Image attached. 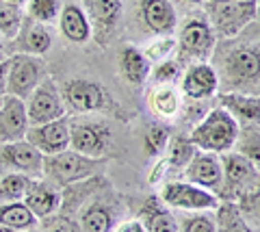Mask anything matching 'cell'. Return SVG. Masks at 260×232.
<instances>
[{"instance_id": "39", "label": "cell", "mask_w": 260, "mask_h": 232, "mask_svg": "<svg viewBox=\"0 0 260 232\" xmlns=\"http://www.w3.org/2000/svg\"><path fill=\"white\" fill-rule=\"evenodd\" d=\"M113 232H148V230H145L141 219H130V221L117 223V226L113 228Z\"/></svg>"}, {"instance_id": "28", "label": "cell", "mask_w": 260, "mask_h": 232, "mask_svg": "<svg viewBox=\"0 0 260 232\" xmlns=\"http://www.w3.org/2000/svg\"><path fill=\"white\" fill-rule=\"evenodd\" d=\"M50 46H52V33L42 22L32 24L28 28V33H24V37L20 39V52L37 54V57L50 50Z\"/></svg>"}, {"instance_id": "14", "label": "cell", "mask_w": 260, "mask_h": 232, "mask_svg": "<svg viewBox=\"0 0 260 232\" xmlns=\"http://www.w3.org/2000/svg\"><path fill=\"white\" fill-rule=\"evenodd\" d=\"M70 122L68 117H59L46 124L28 126L26 141H30L44 156L48 154H59V152L70 148Z\"/></svg>"}, {"instance_id": "34", "label": "cell", "mask_w": 260, "mask_h": 232, "mask_svg": "<svg viewBox=\"0 0 260 232\" xmlns=\"http://www.w3.org/2000/svg\"><path fill=\"white\" fill-rule=\"evenodd\" d=\"M61 0H28V15L35 22L48 24L61 13Z\"/></svg>"}, {"instance_id": "41", "label": "cell", "mask_w": 260, "mask_h": 232, "mask_svg": "<svg viewBox=\"0 0 260 232\" xmlns=\"http://www.w3.org/2000/svg\"><path fill=\"white\" fill-rule=\"evenodd\" d=\"M256 20H260V0H256Z\"/></svg>"}, {"instance_id": "32", "label": "cell", "mask_w": 260, "mask_h": 232, "mask_svg": "<svg viewBox=\"0 0 260 232\" xmlns=\"http://www.w3.org/2000/svg\"><path fill=\"white\" fill-rule=\"evenodd\" d=\"M198 152V148L191 143V139H184V137H174L169 139V146H167V156H165V163L167 167H176V170H184L186 163L191 161V156Z\"/></svg>"}, {"instance_id": "2", "label": "cell", "mask_w": 260, "mask_h": 232, "mask_svg": "<svg viewBox=\"0 0 260 232\" xmlns=\"http://www.w3.org/2000/svg\"><path fill=\"white\" fill-rule=\"evenodd\" d=\"M104 165H107L104 156H85L68 148L59 154L44 156V178L54 182L56 187H72L98 176Z\"/></svg>"}, {"instance_id": "45", "label": "cell", "mask_w": 260, "mask_h": 232, "mask_svg": "<svg viewBox=\"0 0 260 232\" xmlns=\"http://www.w3.org/2000/svg\"><path fill=\"white\" fill-rule=\"evenodd\" d=\"M189 3H204V0H189Z\"/></svg>"}, {"instance_id": "43", "label": "cell", "mask_w": 260, "mask_h": 232, "mask_svg": "<svg viewBox=\"0 0 260 232\" xmlns=\"http://www.w3.org/2000/svg\"><path fill=\"white\" fill-rule=\"evenodd\" d=\"M3 52H5V44H3V35H0V57H3Z\"/></svg>"}, {"instance_id": "20", "label": "cell", "mask_w": 260, "mask_h": 232, "mask_svg": "<svg viewBox=\"0 0 260 232\" xmlns=\"http://www.w3.org/2000/svg\"><path fill=\"white\" fill-rule=\"evenodd\" d=\"M219 102L225 111L245 124H256L260 126V95H249L243 91H230V93H221L219 95Z\"/></svg>"}, {"instance_id": "6", "label": "cell", "mask_w": 260, "mask_h": 232, "mask_svg": "<svg viewBox=\"0 0 260 232\" xmlns=\"http://www.w3.org/2000/svg\"><path fill=\"white\" fill-rule=\"evenodd\" d=\"M48 76L46 63L37 54L18 52L9 57V76H7V93L26 102L35 87Z\"/></svg>"}, {"instance_id": "4", "label": "cell", "mask_w": 260, "mask_h": 232, "mask_svg": "<svg viewBox=\"0 0 260 232\" xmlns=\"http://www.w3.org/2000/svg\"><path fill=\"white\" fill-rule=\"evenodd\" d=\"M225 85L232 91L247 89L260 83V46L239 44L228 50L223 59Z\"/></svg>"}, {"instance_id": "37", "label": "cell", "mask_w": 260, "mask_h": 232, "mask_svg": "<svg viewBox=\"0 0 260 232\" xmlns=\"http://www.w3.org/2000/svg\"><path fill=\"white\" fill-rule=\"evenodd\" d=\"M46 232H80L78 221L70 219L68 215H52L46 219Z\"/></svg>"}, {"instance_id": "10", "label": "cell", "mask_w": 260, "mask_h": 232, "mask_svg": "<svg viewBox=\"0 0 260 232\" xmlns=\"http://www.w3.org/2000/svg\"><path fill=\"white\" fill-rule=\"evenodd\" d=\"M176 44L180 46V52L186 59L206 61L215 50L217 35L213 33V28H210L206 18L193 15V18L186 20V24L182 26L180 37H178Z\"/></svg>"}, {"instance_id": "13", "label": "cell", "mask_w": 260, "mask_h": 232, "mask_svg": "<svg viewBox=\"0 0 260 232\" xmlns=\"http://www.w3.org/2000/svg\"><path fill=\"white\" fill-rule=\"evenodd\" d=\"M111 143V130L102 122H70V148L85 156H102Z\"/></svg>"}, {"instance_id": "8", "label": "cell", "mask_w": 260, "mask_h": 232, "mask_svg": "<svg viewBox=\"0 0 260 232\" xmlns=\"http://www.w3.org/2000/svg\"><path fill=\"white\" fill-rule=\"evenodd\" d=\"M26 115H28V126L46 124L52 122V119L65 117V102L61 89L50 76H46L35 87V91L26 98Z\"/></svg>"}, {"instance_id": "35", "label": "cell", "mask_w": 260, "mask_h": 232, "mask_svg": "<svg viewBox=\"0 0 260 232\" xmlns=\"http://www.w3.org/2000/svg\"><path fill=\"white\" fill-rule=\"evenodd\" d=\"M169 146V130L165 126H150L145 132V150L154 156H160Z\"/></svg>"}, {"instance_id": "18", "label": "cell", "mask_w": 260, "mask_h": 232, "mask_svg": "<svg viewBox=\"0 0 260 232\" xmlns=\"http://www.w3.org/2000/svg\"><path fill=\"white\" fill-rule=\"evenodd\" d=\"M182 91L191 100H206L213 98L219 89V76L217 72L208 65L206 61H195L182 74Z\"/></svg>"}, {"instance_id": "7", "label": "cell", "mask_w": 260, "mask_h": 232, "mask_svg": "<svg viewBox=\"0 0 260 232\" xmlns=\"http://www.w3.org/2000/svg\"><path fill=\"white\" fill-rule=\"evenodd\" d=\"M0 174H24L28 178H44V154L26 139L3 143Z\"/></svg>"}, {"instance_id": "1", "label": "cell", "mask_w": 260, "mask_h": 232, "mask_svg": "<svg viewBox=\"0 0 260 232\" xmlns=\"http://www.w3.org/2000/svg\"><path fill=\"white\" fill-rule=\"evenodd\" d=\"M239 130H241L239 119L223 107H215L195 124L189 139L198 150L223 154V152L234 150L239 139Z\"/></svg>"}, {"instance_id": "42", "label": "cell", "mask_w": 260, "mask_h": 232, "mask_svg": "<svg viewBox=\"0 0 260 232\" xmlns=\"http://www.w3.org/2000/svg\"><path fill=\"white\" fill-rule=\"evenodd\" d=\"M7 3H11V5H18V7H20V5H24V3H26V0H7Z\"/></svg>"}, {"instance_id": "12", "label": "cell", "mask_w": 260, "mask_h": 232, "mask_svg": "<svg viewBox=\"0 0 260 232\" xmlns=\"http://www.w3.org/2000/svg\"><path fill=\"white\" fill-rule=\"evenodd\" d=\"M61 95L65 107H70L74 113H93L107 105L104 89L93 81L87 78H72L61 87Z\"/></svg>"}, {"instance_id": "3", "label": "cell", "mask_w": 260, "mask_h": 232, "mask_svg": "<svg viewBox=\"0 0 260 232\" xmlns=\"http://www.w3.org/2000/svg\"><path fill=\"white\" fill-rule=\"evenodd\" d=\"M202 5L217 37H234L256 20V0H204Z\"/></svg>"}, {"instance_id": "21", "label": "cell", "mask_w": 260, "mask_h": 232, "mask_svg": "<svg viewBox=\"0 0 260 232\" xmlns=\"http://www.w3.org/2000/svg\"><path fill=\"white\" fill-rule=\"evenodd\" d=\"M119 70H121V76H124L128 83L143 85L150 78L152 63L148 61V57H145L139 48L124 46L119 50Z\"/></svg>"}, {"instance_id": "24", "label": "cell", "mask_w": 260, "mask_h": 232, "mask_svg": "<svg viewBox=\"0 0 260 232\" xmlns=\"http://www.w3.org/2000/svg\"><path fill=\"white\" fill-rule=\"evenodd\" d=\"M37 217L30 213V209L24 202H7L0 204V226L9 228L13 232L32 230L37 226Z\"/></svg>"}, {"instance_id": "11", "label": "cell", "mask_w": 260, "mask_h": 232, "mask_svg": "<svg viewBox=\"0 0 260 232\" xmlns=\"http://www.w3.org/2000/svg\"><path fill=\"white\" fill-rule=\"evenodd\" d=\"M184 180L195 187L206 189L219 197V189H221V182H223V167H221L219 154L198 150L184 167Z\"/></svg>"}, {"instance_id": "22", "label": "cell", "mask_w": 260, "mask_h": 232, "mask_svg": "<svg viewBox=\"0 0 260 232\" xmlns=\"http://www.w3.org/2000/svg\"><path fill=\"white\" fill-rule=\"evenodd\" d=\"M59 15V26L65 39H70L74 44H85L87 39H91V24H89L85 11L78 5H65Z\"/></svg>"}, {"instance_id": "26", "label": "cell", "mask_w": 260, "mask_h": 232, "mask_svg": "<svg viewBox=\"0 0 260 232\" xmlns=\"http://www.w3.org/2000/svg\"><path fill=\"white\" fill-rule=\"evenodd\" d=\"M80 232H113V215L107 206L91 204L80 211L78 215Z\"/></svg>"}, {"instance_id": "30", "label": "cell", "mask_w": 260, "mask_h": 232, "mask_svg": "<svg viewBox=\"0 0 260 232\" xmlns=\"http://www.w3.org/2000/svg\"><path fill=\"white\" fill-rule=\"evenodd\" d=\"M30 180L32 178L24 174H0V204L22 202Z\"/></svg>"}, {"instance_id": "40", "label": "cell", "mask_w": 260, "mask_h": 232, "mask_svg": "<svg viewBox=\"0 0 260 232\" xmlns=\"http://www.w3.org/2000/svg\"><path fill=\"white\" fill-rule=\"evenodd\" d=\"M7 76H9V59H0V93H7Z\"/></svg>"}, {"instance_id": "5", "label": "cell", "mask_w": 260, "mask_h": 232, "mask_svg": "<svg viewBox=\"0 0 260 232\" xmlns=\"http://www.w3.org/2000/svg\"><path fill=\"white\" fill-rule=\"evenodd\" d=\"M219 158H221L223 167V182L221 189H219V200L221 202H237L243 193H247L260 180V172L241 152L230 150L219 154Z\"/></svg>"}, {"instance_id": "36", "label": "cell", "mask_w": 260, "mask_h": 232, "mask_svg": "<svg viewBox=\"0 0 260 232\" xmlns=\"http://www.w3.org/2000/svg\"><path fill=\"white\" fill-rule=\"evenodd\" d=\"M174 48H176V39H174L172 35H167V37H160V39H156V42H152V44L143 50V54L148 57L150 63H152V61L160 63V61L169 59V54L174 52Z\"/></svg>"}, {"instance_id": "16", "label": "cell", "mask_w": 260, "mask_h": 232, "mask_svg": "<svg viewBox=\"0 0 260 232\" xmlns=\"http://www.w3.org/2000/svg\"><path fill=\"white\" fill-rule=\"evenodd\" d=\"M28 130V115L26 102L5 93L0 102V146L9 141H20L26 137Z\"/></svg>"}, {"instance_id": "46", "label": "cell", "mask_w": 260, "mask_h": 232, "mask_svg": "<svg viewBox=\"0 0 260 232\" xmlns=\"http://www.w3.org/2000/svg\"><path fill=\"white\" fill-rule=\"evenodd\" d=\"M3 98H5V95H3V93H0V102H3Z\"/></svg>"}, {"instance_id": "44", "label": "cell", "mask_w": 260, "mask_h": 232, "mask_svg": "<svg viewBox=\"0 0 260 232\" xmlns=\"http://www.w3.org/2000/svg\"><path fill=\"white\" fill-rule=\"evenodd\" d=\"M0 232H13V230H9V228H5V226H0Z\"/></svg>"}, {"instance_id": "27", "label": "cell", "mask_w": 260, "mask_h": 232, "mask_svg": "<svg viewBox=\"0 0 260 232\" xmlns=\"http://www.w3.org/2000/svg\"><path fill=\"white\" fill-rule=\"evenodd\" d=\"M217 221L221 232H254L245 221V217H243V211L239 209L237 202H219Z\"/></svg>"}, {"instance_id": "15", "label": "cell", "mask_w": 260, "mask_h": 232, "mask_svg": "<svg viewBox=\"0 0 260 232\" xmlns=\"http://www.w3.org/2000/svg\"><path fill=\"white\" fill-rule=\"evenodd\" d=\"M83 11L91 24V35L107 44V37L113 33L124 11V0H83Z\"/></svg>"}, {"instance_id": "23", "label": "cell", "mask_w": 260, "mask_h": 232, "mask_svg": "<svg viewBox=\"0 0 260 232\" xmlns=\"http://www.w3.org/2000/svg\"><path fill=\"white\" fill-rule=\"evenodd\" d=\"M139 219L148 232H180L174 215L169 213V209H165L160 197H150L148 202L143 204Z\"/></svg>"}, {"instance_id": "25", "label": "cell", "mask_w": 260, "mask_h": 232, "mask_svg": "<svg viewBox=\"0 0 260 232\" xmlns=\"http://www.w3.org/2000/svg\"><path fill=\"white\" fill-rule=\"evenodd\" d=\"M150 107L160 119H172L180 113V93L174 85H156L150 95Z\"/></svg>"}, {"instance_id": "33", "label": "cell", "mask_w": 260, "mask_h": 232, "mask_svg": "<svg viewBox=\"0 0 260 232\" xmlns=\"http://www.w3.org/2000/svg\"><path fill=\"white\" fill-rule=\"evenodd\" d=\"M180 78H182V65L178 61L165 59L156 68H152L148 81L152 85H176Z\"/></svg>"}, {"instance_id": "29", "label": "cell", "mask_w": 260, "mask_h": 232, "mask_svg": "<svg viewBox=\"0 0 260 232\" xmlns=\"http://www.w3.org/2000/svg\"><path fill=\"white\" fill-rule=\"evenodd\" d=\"M237 152H241L245 158H249L254 167L260 172V126L247 124L239 130L237 139Z\"/></svg>"}, {"instance_id": "38", "label": "cell", "mask_w": 260, "mask_h": 232, "mask_svg": "<svg viewBox=\"0 0 260 232\" xmlns=\"http://www.w3.org/2000/svg\"><path fill=\"white\" fill-rule=\"evenodd\" d=\"M182 232H217V226L206 215H198V217H191L184 223Z\"/></svg>"}, {"instance_id": "17", "label": "cell", "mask_w": 260, "mask_h": 232, "mask_svg": "<svg viewBox=\"0 0 260 232\" xmlns=\"http://www.w3.org/2000/svg\"><path fill=\"white\" fill-rule=\"evenodd\" d=\"M61 200H63L61 191L56 189L54 182L44 180V178H32L26 193L22 197V202L28 206L30 213L35 215L37 219H48L59 211Z\"/></svg>"}, {"instance_id": "19", "label": "cell", "mask_w": 260, "mask_h": 232, "mask_svg": "<svg viewBox=\"0 0 260 232\" xmlns=\"http://www.w3.org/2000/svg\"><path fill=\"white\" fill-rule=\"evenodd\" d=\"M141 18L152 33L167 37L176 28V9L169 0H143L141 3Z\"/></svg>"}, {"instance_id": "9", "label": "cell", "mask_w": 260, "mask_h": 232, "mask_svg": "<svg viewBox=\"0 0 260 232\" xmlns=\"http://www.w3.org/2000/svg\"><path fill=\"white\" fill-rule=\"evenodd\" d=\"M160 202L165 206H172V209H182V211H210V209H217L219 206V200L215 193L202 189V187H195L191 182H180V180H174V182H165L160 189Z\"/></svg>"}, {"instance_id": "31", "label": "cell", "mask_w": 260, "mask_h": 232, "mask_svg": "<svg viewBox=\"0 0 260 232\" xmlns=\"http://www.w3.org/2000/svg\"><path fill=\"white\" fill-rule=\"evenodd\" d=\"M24 13L18 5H11L7 0H0V35L5 39H15L22 30Z\"/></svg>"}]
</instances>
